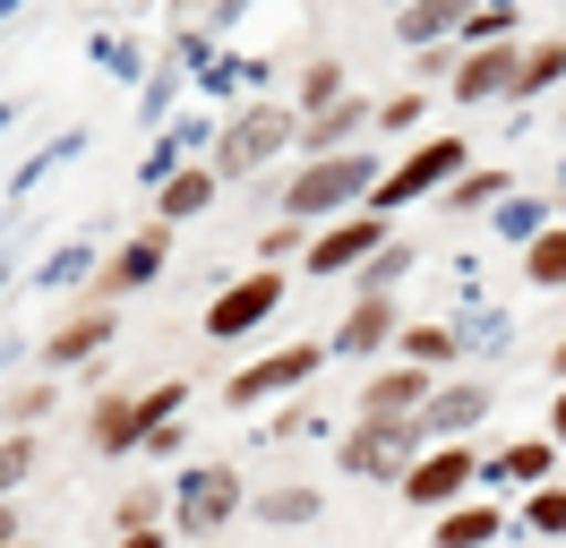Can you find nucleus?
I'll list each match as a JSON object with an SVG mask.
<instances>
[{
	"mask_svg": "<svg viewBox=\"0 0 566 548\" xmlns=\"http://www.w3.org/2000/svg\"><path fill=\"white\" fill-rule=\"evenodd\" d=\"M9 9H18V0H0V18H9Z\"/></svg>",
	"mask_w": 566,
	"mask_h": 548,
	"instance_id": "a19ab883",
	"label": "nucleus"
},
{
	"mask_svg": "<svg viewBox=\"0 0 566 548\" xmlns=\"http://www.w3.org/2000/svg\"><path fill=\"white\" fill-rule=\"evenodd\" d=\"M549 463H558V445H549V438H532V445H506V454L490 463V479H541Z\"/></svg>",
	"mask_w": 566,
	"mask_h": 548,
	"instance_id": "4be33fe9",
	"label": "nucleus"
},
{
	"mask_svg": "<svg viewBox=\"0 0 566 548\" xmlns=\"http://www.w3.org/2000/svg\"><path fill=\"white\" fill-rule=\"evenodd\" d=\"M421 420H353V438H344V472L353 479H395L403 488V472L421 463Z\"/></svg>",
	"mask_w": 566,
	"mask_h": 548,
	"instance_id": "f03ea898",
	"label": "nucleus"
},
{
	"mask_svg": "<svg viewBox=\"0 0 566 548\" xmlns=\"http://www.w3.org/2000/svg\"><path fill=\"white\" fill-rule=\"evenodd\" d=\"M275 301H283V274H241L232 292H214L207 342H241L249 326H266V317H275Z\"/></svg>",
	"mask_w": 566,
	"mask_h": 548,
	"instance_id": "6e6552de",
	"label": "nucleus"
},
{
	"mask_svg": "<svg viewBox=\"0 0 566 548\" xmlns=\"http://www.w3.org/2000/svg\"><path fill=\"white\" fill-rule=\"evenodd\" d=\"M515 77H524V61H515L506 43H490V52H472V61L455 68V103H490V95H515Z\"/></svg>",
	"mask_w": 566,
	"mask_h": 548,
	"instance_id": "ddd939ff",
	"label": "nucleus"
},
{
	"mask_svg": "<svg viewBox=\"0 0 566 548\" xmlns=\"http://www.w3.org/2000/svg\"><path fill=\"white\" fill-rule=\"evenodd\" d=\"M292 129H301V120H292L283 103H249L241 120L223 129V146H214V180H232V171H258V164H266V155H275Z\"/></svg>",
	"mask_w": 566,
	"mask_h": 548,
	"instance_id": "39448f33",
	"label": "nucleus"
},
{
	"mask_svg": "<svg viewBox=\"0 0 566 548\" xmlns=\"http://www.w3.org/2000/svg\"><path fill=\"white\" fill-rule=\"evenodd\" d=\"M497 223H506V232H515V240H541V205H506V214H497Z\"/></svg>",
	"mask_w": 566,
	"mask_h": 548,
	"instance_id": "72a5a7b5",
	"label": "nucleus"
},
{
	"mask_svg": "<svg viewBox=\"0 0 566 548\" xmlns=\"http://www.w3.org/2000/svg\"><path fill=\"white\" fill-rule=\"evenodd\" d=\"M395 342H403V360H412V369H447V360L463 351V342L447 335V326H403Z\"/></svg>",
	"mask_w": 566,
	"mask_h": 548,
	"instance_id": "412c9836",
	"label": "nucleus"
},
{
	"mask_svg": "<svg viewBox=\"0 0 566 548\" xmlns=\"http://www.w3.org/2000/svg\"><path fill=\"white\" fill-rule=\"evenodd\" d=\"M155 274H164V232H138L104 274H95V292H138V283H155Z\"/></svg>",
	"mask_w": 566,
	"mask_h": 548,
	"instance_id": "4468645a",
	"label": "nucleus"
},
{
	"mask_svg": "<svg viewBox=\"0 0 566 548\" xmlns=\"http://www.w3.org/2000/svg\"><path fill=\"white\" fill-rule=\"evenodd\" d=\"M378 180L387 171L369 164V155H326V164H310L292 189H283V223H318V214H344V205H369L378 198Z\"/></svg>",
	"mask_w": 566,
	"mask_h": 548,
	"instance_id": "f257e3e1",
	"label": "nucleus"
},
{
	"mask_svg": "<svg viewBox=\"0 0 566 548\" xmlns=\"http://www.w3.org/2000/svg\"><path fill=\"white\" fill-rule=\"evenodd\" d=\"M378 249H387V214H369V205H360L353 223H335L326 240H310V274H344V266H369Z\"/></svg>",
	"mask_w": 566,
	"mask_h": 548,
	"instance_id": "9d476101",
	"label": "nucleus"
},
{
	"mask_svg": "<svg viewBox=\"0 0 566 548\" xmlns=\"http://www.w3.org/2000/svg\"><path fill=\"white\" fill-rule=\"evenodd\" d=\"M0 548H18V523H9V506H0Z\"/></svg>",
	"mask_w": 566,
	"mask_h": 548,
	"instance_id": "e433bc0d",
	"label": "nucleus"
},
{
	"mask_svg": "<svg viewBox=\"0 0 566 548\" xmlns=\"http://www.w3.org/2000/svg\"><path fill=\"white\" fill-rule=\"evenodd\" d=\"M207 198H214V164L172 171V180L155 189V214H164V223H189V214H207Z\"/></svg>",
	"mask_w": 566,
	"mask_h": 548,
	"instance_id": "f3484780",
	"label": "nucleus"
},
{
	"mask_svg": "<svg viewBox=\"0 0 566 548\" xmlns=\"http://www.w3.org/2000/svg\"><path fill=\"white\" fill-rule=\"evenodd\" d=\"M421 411H429V369H412V360L360 394V420H421Z\"/></svg>",
	"mask_w": 566,
	"mask_h": 548,
	"instance_id": "9b49d317",
	"label": "nucleus"
},
{
	"mask_svg": "<svg viewBox=\"0 0 566 548\" xmlns=\"http://www.w3.org/2000/svg\"><path fill=\"white\" fill-rule=\"evenodd\" d=\"M490 411V386H447V394H429V411H421V445H455L472 420Z\"/></svg>",
	"mask_w": 566,
	"mask_h": 548,
	"instance_id": "f8f14e48",
	"label": "nucleus"
},
{
	"mask_svg": "<svg viewBox=\"0 0 566 548\" xmlns=\"http://www.w3.org/2000/svg\"><path fill=\"white\" fill-rule=\"evenodd\" d=\"M43 411H52V386H18L9 394V429H35Z\"/></svg>",
	"mask_w": 566,
	"mask_h": 548,
	"instance_id": "7c9ffc66",
	"label": "nucleus"
},
{
	"mask_svg": "<svg viewBox=\"0 0 566 548\" xmlns=\"http://www.w3.org/2000/svg\"><path fill=\"white\" fill-rule=\"evenodd\" d=\"M558 77H566V43H541L524 61V77H515V95H541V86H558Z\"/></svg>",
	"mask_w": 566,
	"mask_h": 548,
	"instance_id": "a878e982",
	"label": "nucleus"
},
{
	"mask_svg": "<svg viewBox=\"0 0 566 548\" xmlns=\"http://www.w3.org/2000/svg\"><path fill=\"white\" fill-rule=\"evenodd\" d=\"M301 103H310V120H318V112H335V103H344V61H310Z\"/></svg>",
	"mask_w": 566,
	"mask_h": 548,
	"instance_id": "b1692460",
	"label": "nucleus"
},
{
	"mask_svg": "<svg viewBox=\"0 0 566 548\" xmlns=\"http://www.w3.org/2000/svg\"><path fill=\"white\" fill-rule=\"evenodd\" d=\"M395 274H403V249H395V240H387V249H378V257L360 266V292H387Z\"/></svg>",
	"mask_w": 566,
	"mask_h": 548,
	"instance_id": "2f4dec72",
	"label": "nucleus"
},
{
	"mask_svg": "<svg viewBox=\"0 0 566 548\" xmlns=\"http://www.w3.org/2000/svg\"><path fill=\"white\" fill-rule=\"evenodd\" d=\"M558 377H566V342H558Z\"/></svg>",
	"mask_w": 566,
	"mask_h": 548,
	"instance_id": "ea45409f",
	"label": "nucleus"
},
{
	"mask_svg": "<svg viewBox=\"0 0 566 548\" xmlns=\"http://www.w3.org/2000/svg\"><path fill=\"white\" fill-rule=\"evenodd\" d=\"M360 120H369L360 103H335V112H318V120H310V137H301V146H310V164H326V155H353Z\"/></svg>",
	"mask_w": 566,
	"mask_h": 548,
	"instance_id": "a211bd4d",
	"label": "nucleus"
},
{
	"mask_svg": "<svg viewBox=\"0 0 566 548\" xmlns=\"http://www.w3.org/2000/svg\"><path fill=\"white\" fill-rule=\"evenodd\" d=\"M326 342H292V351H266V360H249L241 377H232V403H266V394H292L301 377H318Z\"/></svg>",
	"mask_w": 566,
	"mask_h": 548,
	"instance_id": "1a4fd4ad",
	"label": "nucleus"
},
{
	"mask_svg": "<svg viewBox=\"0 0 566 548\" xmlns=\"http://www.w3.org/2000/svg\"><path fill=\"white\" fill-rule=\"evenodd\" d=\"M104 335H112V317H104V308H86V317H70L61 335L43 342V360H52V369H77V360H95V351H104Z\"/></svg>",
	"mask_w": 566,
	"mask_h": 548,
	"instance_id": "dca6fc26",
	"label": "nucleus"
},
{
	"mask_svg": "<svg viewBox=\"0 0 566 548\" xmlns=\"http://www.w3.org/2000/svg\"><path fill=\"white\" fill-rule=\"evenodd\" d=\"M524 523H532V531H541V540H566V488H532Z\"/></svg>",
	"mask_w": 566,
	"mask_h": 548,
	"instance_id": "bb28decb",
	"label": "nucleus"
},
{
	"mask_svg": "<svg viewBox=\"0 0 566 548\" xmlns=\"http://www.w3.org/2000/svg\"><path fill=\"white\" fill-rule=\"evenodd\" d=\"M387 335H395V308H387V292H360V301H353V317L335 326V351H378Z\"/></svg>",
	"mask_w": 566,
	"mask_h": 548,
	"instance_id": "2eb2a0df",
	"label": "nucleus"
},
{
	"mask_svg": "<svg viewBox=\"0 0 566 548\" xmlns=\"http://www.w3.org/2000/svg\"><path fill=\"white\" fill-rule=\"evenodd\" d=\"M524 274H532V283H549V292H558V283H566V232H541V240H532Z\"/></svg>",
	"mask_w": 566,
	"mask_h": 548,
	"instance_id": "393cba45",
	"label": "nucleus"
},
{
	"mask_svg": "<svg viewBox=\"0 0 566 548\" xmlns=\"http://www.w3.org/2000/svg\"><path fill=\"white\" fill-rule=\"evenodd\" d=\"M164 488H172V479H164ZM164 488L146 479V488H129V497H120V540H129V531H155V506H164Z\"/></svg>",
	"mask_w": 566,
	"mask_h": 548,
	"instance_id": "cd10ccee",
	"label": "nucleus"
},
{
	"mask_svg": "<svg viewBox=\"0 0 566 548\" xmlns=\"http://www.w3.org/2000/svg\"><path fill=\"white\" fill-rule=\"evenodd\" d=\"M549 445H566V386H558V411H549Z\"/></svg>",
	"mask_w": 566,
	"mask_h": 548,
	"instance_id": "c9c22d12",
	"label": "nucleus"
},
{
	"mask_svg": "<svg viewBox=\"0 0 566 548\" xmlns=\"http://www.w3.org/2000/svg\"><path fill=\"white\" fill-rule=\"evenodd\" d=\"M455 171H463V137H429V146L412 155V164H395L387 180H378V198H369V214H387V205H412L421 189H447Z\"/></svg>",
	"mask_w": 566,
	"mask_h": 548,
	"instance_id": "0eeeda50",
	"label": "nucleus"
},
{
	"mask_svg": "<svg viewBox=\"0 0 566 548\" xmlns=\"http://www.w3.org/2000/svg\"><path fill=\"white\" fill-rule=\"evenodd\" d=\"M506 523H497V506H455V514H438V548H490Z\"/></svg>",
	"mask_w": 566,
	"mask_h": 548,
	"instance_id": "6ab92c4d",
	"label": "nucleus"
},
{
	"mask_svg": "<svg viewBox=\"0 0 566 548\" xmlns=\"http://www.w3.org/2000/svg\"><path fill=\"white\" fill-rule=\"evenodd\" d=\"M77 274H95V257H86V249H52V266H43L35 283H77Z\"/></svg>",
	"mask_w": 566,
	"mask_h": 548,
	"instance_id": "473e14b6",
	"label": "nucleus"
},
{
	"mask_svg": "<svg viewBox=\"0 0 566 548\" xmlns=\"http://www.w3.org/2000/svg\"><path fill=\"white\" fill-rule=\"evenodd\" d=\"M497 189H506V171H463L455 189H447V205H490Z\"/></svg>",
	"mask_w": 566,
	"mask_h": 548,
	"instance_id": "c756f323",
	"label": "nucleus"
},
{
	"mask_svg": "<svg viewBox=\"0 0 566 548\" xmlns=\"http://www.w3.org/2000/svg\"><path fill=\"white\" fill-rule=\"evenodd\" d=\"M412 120H421V95H395L387 112H378V129H412Z\"/></svg>",
	"mask_w": 566,
	"mask_h": 548,
	"instance_id": "f704fd0d",
	"label": "nucleus"
},
{
	"mask_svg": "<svg viewBox=\"0 0 566 548\" xmlns=\"http://www.w3.org/2000/svg\"><path fill=\"white\" fill-rule=\"evenodd\" d=\"M180 394H189V386H155L146 403H138V394H104V403H95V429H86L95 454H129V445H146L155 429H172Z\"/></svg>",
	"mask_w": 566,
	"mask_h": 548,
	"instance_id": "20e7f679",
	"label": "nucleus"
},
{
	"mask_svg": "<svg viewBox=\"0 0 566 548\" xmlns=\"http://www.w3.org/2000/svg\"><path fill=\"white\" fill-rule=\"evenodd\" d=\"M455 18H472V0H412L403 9V43H429V34H447Z\"/></svg>",
	"mask_w": 566,
	"mask_h": 548,
	"instance_id": "aec40b11",
	"label": "nucleus"
},
{
	"mask_svg": "<svg viewBox=\"0 0 566 548\" xmlns=\"http://www.w3.org/2000/svg\"><path fill=\"white\" fill-rule=\"evenodd\" d=\"M9 120H18V103H0V129H9Z\"/></svg>",
	"mask_w": 566,
	"mask_h": 548,
	"instance_id": "58836bf2",
	"label": "nucleus"
},
{
	"mask_svg": "<svg viewBox=\"0 0 566 548\" xmlns=\"http://www.w3.org/2000/svg\"><path fill=\"white\" fill-rule=\"evenodd\" d=\"M27 463H35V445H27V429H9V438H0V506H9V488L27 479Z\"/></svg>",
	"mask_w": 566,
	"mask_h": 548,
	"instance_id": "c85d7f7f",
	"label": "nucleus"
},
{
	"mask_svg": "<svg viewBox=\"0 0 566 548\" xmlns=\"http://www.w3.org/2000/svg\"><path fill=\"white\" fill-rule=\"evenodd\" d=\"M232 514H241V472L198 463V472H180V479H172V523H180V540H214Z\"/></svg>",
	"mask_w": 566,
	"mask_h": 548,
	"instance_id": "7ed1b4c3",
	"label": "nucleus"
},
{
	"mask_svg": "<svg viewBox=\"0 0 566 548\" xmlns=\"http://www.w3.org/2000/svg\"><path fill=\"white\" fill-rule=\"evenodd\" d=\"M258 514H266V523H318V488H266V497H258Z\"/></svg>",
	"mask_w": 566,
	"mask_h": 548,
	"instance_id": "5701e85b",
	"label": "nucleus"
},
{
	"mask_svg": "<svg viewBox=\"0 0 566 548\" xmlns=\"http://www.w3.org/2000/svg\"><path fill=\"white\" fill-rule=\"evenodd\" d=\"M120 548H164V540H155V531H129V540H120Z\"/></svg>",
	"mask_w": 566,
	"mask_h": 548,
	"instance_id": "4c0bfd02",
	"label": "nucleus"
},
{
	"mask_svg": "<svg viewBox=\"0 0 566 548\" xmlns=\"http://www.w3.org/2000/svg\"><path fill=\"white\" fill-rule=\"evenodd\" d=\"M472 479H481V463H472L463 445H429L421 463L403 472V497H412V506H421V514H455Z\"/></svg>",
	"mask_w": 566,
	"mask_h": 548,
	"instance_id": "423d86ee",
	"label": "nucleus"
}]
</instances>
